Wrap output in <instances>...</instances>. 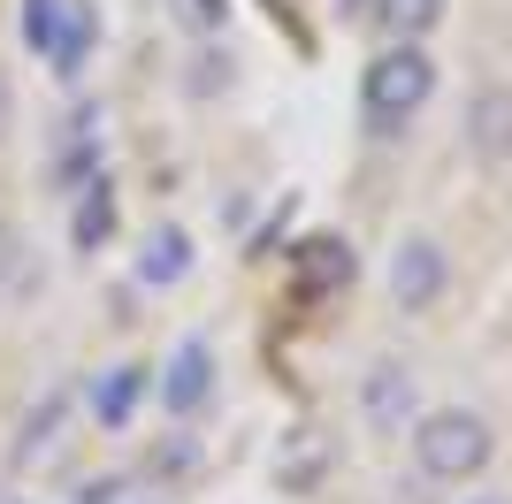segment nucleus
Returning a JSON list of instances; mask_svg holds the SVG:
<instances>
[{"mask_svg":"<svg viewBox=\"0 0 512 504\" xmlns=\"http://www.w3.org/2000/svg\"><path fill=\"white\" fill-rule=\"evenodd\" d=\"M428 92H436V62H428V46H413V39L383 46V54L367 62V77H360L367 130H375V138H398V130L428 107Z\"/></svg>","mask_w":512,"mask_h":504,"instance_id":"1","label":"nucleus"},{"mask_svg":"<svg viewBox=\"0 0 512 504\" xmlns=\"http://www.w3.org/2000/svg\"><path fill=\"white\" fill-rule=\"evenodd\" d=\"M490 459H497V428L482 413H467V405H444V413L413 420V466L428 482H474Z\"/></svg>","mask_w":512,"mask_h":504,"instance_id":"2","label":"nucleus"},{"mask_svg":"<svg viewBox=\"0 0 512 504\" xmlns=\"http://www.w3.org/2000/svg\"><path fill=\"white\" fill-rule=\"evenodd\" d=\"M92 39H100L92 0H23V46H31L54 77H77V69L92 62Z\"/></svg>","mask_w":512,"mask_h":504,"instance_id":"3","label":"nucleus"},{"mask_svg":"<svg viewBox=\"0 0 512 504\" xmlns=\"http://www.w3.org/2000/svg\"><path fill=\"white\" fill-rule=\"evenodd\" d=\"M451 283V260L436 237H406V245L390 252V298H398V314H428Z\"/></svg>","mask_w":512,"mask_h":504,"instance_id":"4","label":"nucleus"},{"mask_svg":"<svg viewBox=\"0 0 512 504\" xmlns=\"http://www.w3.org/2000/svg\"><path fill=\"white\" fill-rule=\"evenodd\" d=\"M467 153L482 168L512 161V92H505V84H482V92L467 100Z\"/></svg>","mask_w":512,"mask_h":504,"instance_id":"5","label":"nucleus"},{"mask_svg":"<svg viewBox=\"0 0 512 504\" xmlns=\"http://www.w3.org/2000/svg\"><path fill=\"white\" fill-rule=\"evenodd\" d=\"M161 398H169V413H176V420H192L199 405L214 398V352L199 344V336H192V344H176L169 375H161Z\"/></svg>","mask_w":512,"mask_h":504,"instance_id":"6","label":"nucleus"},{"mask_svg":"<svg viewBox=\"0 0 512 504\" xmlns=\"http://www.w3.org/2000/svg\"><path fill=\"white\" fill-rule=\"evenodd\" d=\"M360 413L375 420V428H406L413 420V375L398 367V359H383V367L360 382Z\"/></svg>","mask_w":512,"mask_h":504,"instance_id":"7","label":"nucleus"},{"mask_svg":"<svg viewBox=\"0 0 512 504\" xmlns=\"http://www.w3.org/2000/svg\"><path fill=\"white\" fill-rule=\"evenodd\" d=\"M352 283V245L344 237H306L299 245V291L321 298V291H344Z\"/></svg>","mask_w":512,"mask_h":504,"instance_id":"8","label":"nucleus"},{"mask_svg":"<svg viewBox=\"0 0 512 504\" xmlns=\"http://www.w3.org/2000/svg\"><path fill=\"white\" fill-rule=\"evenodd\" d=\"M138 398H146V367H107V375L92 382V420H100V428H130Z\"/></svg>","mask_w":512,"mask_h":504,"instance_id":"9","label":"nucleus"},{"mask_svg":"<svg viewBox=\"0 0 512 504\" xmlns=\"http://www.w3.org/2000/svg\"><path fill=\"white\" fill-rule=\"evenodd\" d=\"M138 275H146V283H176V275H192V237H184V230H153Z\"/></svg>","mask_w":512,"mask_h":504,"instance_id":"10","label":"nucleus"},{"mask_svg":"<svg viewBox=\"0 0 512 504\" xmlns=\"http://www.w3.org/2000/svg\"><path fill=\"white\" fill-rule=\"evenodd\" d=\"M367 16L383 23L390 39H421V31H436V16H444V0H375Z\"/></svg>","mask_w":512,"mask_h":504,"instance_id":"11","label":"nucleus"},{"mask_svg":"<svg viewBox=\"0 0 512 504\" xmlns=\"http://www.w3.org/2000/svg\"><path fill=\"white\" fill-rule=\"evenodd\" d=\"M62 420H69V398L54 390V398H46L39 413H31V428H23V443H16V466H39V459H46V443H54V428H62Z\"/></svg>","mask_w":512,"mask_h":504,"instance_id":"12","label":"nucleus"},{"mask_svg":"<svg viewBox=\"0 0 512 504\" xmlns=\"http://www.w3.org/2000/svg\"><path fill=\"white\" fill-rule=\"evenodd\" d=\"M107 214H115V191L92 176V184H85V207H77V245H85V252L107 237Z\"/></svg>","mask_w":512,"mask_h":504,"instance_id":"13","label":"nucleus"},{"mask_svg":"<svg viewBox=\"0 0 512 504\" xmlns=\"http://www.w3.org/2000/svg\"><path fill=\"white\" fill-rule=\"evenodd\" d=\"M16 268H23V237L8 230V222H0V298L16 291Z\"/></svg>","mask_w":512,"mask_h":504,"instance_id":"14","label":"nucleus"},{"mask_svg":"<svg viewBox=\"0 0 512 504\" xmlns=\"http://www.w3.org/2000/svg\"><path fill=\"white\" fill-rule=\"evenodd\" d=\"M8 123H16V84H8V69H0V146H8Z\"/></svg>","mask_w":512,"mask_h":504,"instance_id":"15","label":"nucleus"},{"mask_svg":"<svg viewBox=\"0 0 512 504\" xmlns=\"http://www.w3.org/2000/svg\"><path fill=\"white\" fill-rule=\"evenodd\" d=\"M184 16H192L199 31H214V23H222V0H192V8H184Z\"/></svg>","mask_w":512,"mask_h":504,"instance_id":"16","label":"nucleus"},{"mask_svg":"<svg viewBox=\"0 0 512 504\" xmlns=\"http://www.w3.org/2000/svg\"><path fill=\"white\" fill-rule=\"evenodd\" d=\"M367 8H375V0H344V16H367Z\"/></svg>","mask_w":512,"mask_h":504,"instance_id":"17","label":"nucleus"},{"mask_svg":"<svg viewBox=\"0 0 512 504\" xmlns=\"http://www.w3.org/2000/svg\"><path fill=\"white\" fill-rule=\"evenodd\" d=\"M467 504H512V497H467Z\"/></svg>","mask_w":512,"mask_h":504,"instance_id":"18","label":"nucleus"}]
</instances>
